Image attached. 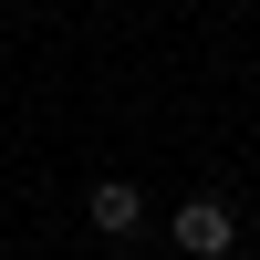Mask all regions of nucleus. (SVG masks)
I'll return each instance as SVG.
<instances>
[{
  "mask_svg": "<svg viewBox=\"0 0 260 260\" xmlns=\"http://www.w3.org/2000/svg\"><path fill=\"white\" fill-rule=\"evenodd\" d=\"M83 219H94L104 240H136V229H146V198H136V177H104L94 198H83Z\"/></svg>",
  "mask_w": 260,
  "mask_h": 260,
  "instance_id": "2",
  "label": "nucleus"
},
{
  "mask_svg": "<svg viewBox=\"0 0 260 260\" xmlns=\"http://www.w3.org/2000/svg\"><path fill=\"white\" fill-rule=\"evenodd\" d=\"M167 240H177L187 260H219L229 240H240V219H229V198H187L177 219H167Z\"/></svg>",
  "mask_w": 260,
  "mask_h": 260,
  "instance_id": "1",
  "label": "nucleus"
}]
</instances>
